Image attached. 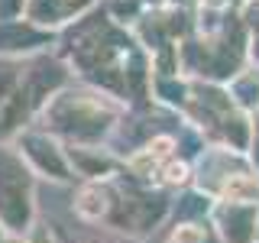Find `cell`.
<instances>
[{"label":"cell","instance_id":"obj_1","mask_svg":"<svg viewBox=\"0 0 259 243\" xmlns=\"http://www.w3.org/2000/svg\"><path fill=\"white\" fill-rule=\"evenodd\" d=\"M0 217L13 227H23L29 217V201H26V182L13 159L0 156Z\"/></svg>","mask_w":259,"mask_h":243},{"label":"cell","instance_id":"obj_2","mask_svg":"<svg viewBox=\"0 0 259 243\" xmlns=\"http://www.w3.org/2000/svg\"><path fill=\"white\" fill-rule=\"evenodd\" d=\"M26 146H29V156L39 162V169L52 172L55 178H65V166H62V159L55 156V149L49 143H42V140H26Z\"/></svg>","mask_w":259,"mask_h":243},{"label":"cell","instance_id":"obj_3","mask_svg":"<svg viewBox=\"0 0 259 243\" xmlns=\"http://www.w3.org/2000/svg\"><path fill=\"white\" fill-rule=\"evenodd\" d=\"M59 81H62V71H59V65H52V62H42L36 71H32L29 94H32V97H39V94H46L49 88H55Z\"/></svg>","mask_w":259,"mask_h":243},{"label":"cell","instance_id":"obj_4","mask_svg":"<svg viewBox=\"0 0 259 243\" xmlns=\"http://www.w3.org/2000/svg\"><path fill=\"white\" fill-rule=\"evenodd\" d=\"M249 227H253V214H249V211H230V217H227V240L246 243L249 233H253Z\"/></svg>","mask_w":259,"mask_h":243},{"label":"cell","instance_id":"obj_5","mask_svg":"<svg viewBox=\"0 0 259 243\" xmlns=\"http://www.w3.org/2000/svg\"><path fill=\"white\" fill-rule=\"evenodd\" d=\"M26 97H29V94H23V91H16V94L10 97V104L4 107V117H0V130H13L16 124H20L23 110H26Z\"/></svg>","mask_w":259,"mask_h":243},{"label":"cell","instance_id":"obj_6","mask_svg":"<svg viewBox=\"0 0 259 243\" xmlns=\"http://www.w3.org/2000/svg\"><path fill=\"white\" fill-rule=\"evenodd\" d=\"M23 43H39L36 32L23 29V26H10V29H0V49H16Z\"/></svg>","mask_w":259,"mask_h":243},{"label":"cell","instance_id":"obj_7","mask_svg":"<svg viewBox=\"0 0 259 243\" xmlns=\"http://www.w3.org/2000/svg\"><path fill=\"white\" fill-rule=\"evenodd\" d=\"M204 211V201L198 198V194H188V198L182 201V208H178V214L182 217H194V214H201Z\"/></svg>","mask_w":259,"mask_h":243},{"label":"cell","instance_id":"obj_8","mask_svg":"<svg viewBox=\"0 0 259 243\" xmlns=\"http://www.w3.org/2000/svg\"><path fill=\"white\" fill-rule=\"evenodd\" d=\"M159 91L168 97V101H178V97H182V85H175V81H162L159 85Z\"/></svg>","mask_w":259,"mask_h":243},{"label":"cell","instance_id":"obj_9","mask_svg":"<svg viewBox=\"0 0 259 243\" xmlns=\"http://www.w3.org/2000/svg\"><path fill=\"white\" fill-rule=\"evenodd\" d=\"M227 133L233 136V143H237V146H243V143H246V130H243V124H240V120H233V124L227 127Z\"/></svg>","mask_w":259,"mask_h":243},{"label":"cell","instance_id":"obj_10","mask_svg":"<svg viewBox=\"0 0 259 243\" xmlns=\"http://www.w3.org/2000/svg\"><path fill=\"white\" fill-rule=\"evenodd\" d=\"M240 97H243V101H256V97H259V88L249 85V81H243V85H240Z\"/></svg>","mask_w":259,"mask_h":243},{"label":"cell","instance_id":"obj_11","mask_svg":"<svg viewBox=\"0 0 259 243\" xmlns=\"http://www.w3.org/2000/svg\"><path fill=\"white\" fill-rule=\"evenodd\" d=\"M97 81H101V85H107V88H120V78L113 75V71H97L94 75Z\"/></svg>","mask_w":259,"mask_h":243},{"label":"cell","instance_id":"obj_12","mask_svg":"<svg viewBox=\"0 0 259 243\" xmlns=\"http://www.w3.org/2000/svg\"><path fill=\"white\" fill-rule=\"evenodd\" d=\"M36 243H52V240H49L46 233H39V237H36Z\"/></svg>","mask_w":259,"mask_h":243}]
</instances>
